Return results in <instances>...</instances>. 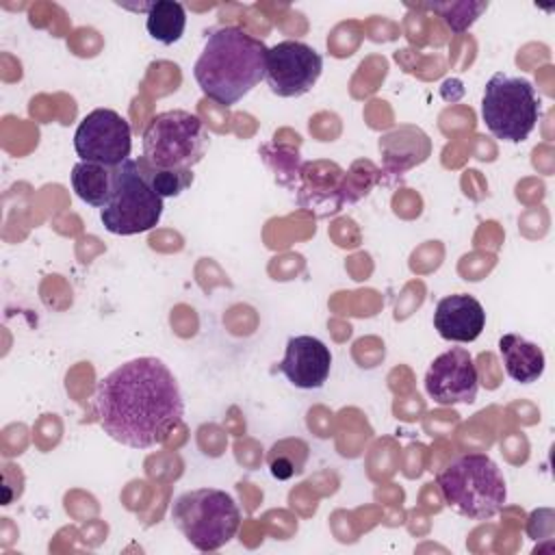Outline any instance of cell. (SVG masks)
Segmentation results:
<instances>
[{"instance_id": "cell-1", "label": "cell", "mask_w": 555, "mask_h": 555, "mask_svg": "<svg viewBox=\"0 0 555 555\" xmlns=\"http://www.w3.org/2000/svg\"><path fill=\"white\" fill-rule=\"evenodd\" d=\"M91 408L104 434L130 449L163 444L184 416L176 375L152 356L128 360L100 377Z\"/></svg>"}, {"instance_id": "cell-2", "label": "cell", "mask_w": 555, "mask_h": 555, "mask_svg": "<svg viewBox=\"0 0 555 555\" xmlns=\"http://www.w3.org/2000/svg\"><path fill=\"white\" fill-rule=\"evenodd\" d=\"M267 46L238 26H219L206 35L193 76L202 93L217 104L232 106L262 78Z\"/></svg>"}, {"instance_id": "cell-3", "label": "cell", "mask_w": 555, "mask_h": 555, "mask_svg": "<svg viewBox=\"0 0 555 555\" xmlns=\"http://www.w3.org/2000/svg\"><path fill=\"white\" fill-rule=\"evenodd\" d=\"M436 481L444 503L470 520L496 516L507 499L503 473L486 453H466L451 460Z\"/></svg>"}, {"instance_id": "cell-4", "label": "cell", "mask_w": 555, "mask_h": 555, "mask_svg": "<svg viewBox=\"0 0 555 555\" xmlns=\"http://www.w3.org/2000/svg\"><path fill=\"white\" fill-rule=\"evenodd\" d=\"M171 520L189 544L208 553L225 546L236 535L241 509L225 490L195 488L176 496Z\"/></svg>"}, {"instance_id": "cell-5", "label": "cell", "mask_w": 555, "mask_h": 555, "mask_svg": "<svg viewBox=\"0 0 555 555\" xmlns=\"http://www.w3.org/2000/svg\"><path fill=\"white\" fill-rule=\"evenodd\" d=\"M210 134L204 121L182 108L163 111L143 130V160L154 169L191 171L206 154Z\"/></svg>"}, {"instance_id": "cell-6", "label": "cell", "mask_w": 555, "mask_h": 555, "mask_svg": "<svg viewBox=\"0 0 555 555\" xmlns=\"http://www.w3.org/2000/svg\"><path fill=\"white\" fill-rule=\"evenodd\" d=\"M481 119L496 139L522 143L540 119L535 87L527 78L496 72L483 87Z\"/></svg>"}, {"instance_id": "cell-7", "label": "cell", "mask_w": 555, "mask_h": 555, "mask_svg": "<svg viewBox=\"0 0 555 555\" xmlns=\"http://www.w3.org/2000/svg\"><path fill=\"white\" fill-rule=\"evenodd\" d=\"M163 208V197L145 180L137 158H128L117 167V189L108 206L100 210V219L111 234L132 236L152 230Z\"/></svg>"}, {"instance_id": "cell-8", "label": "cell", "mask_w": 555, "mask_h": 555, "mask_svg": "<svg viewBox=\"0 0 555 555\" xmlns=\"http://www.w3.org/2000/svg\"><path fill=\"white\" fill-rule=\"evenodd\" d=\"M74 150L80 160L119 167L130 158V124L113 108H93L74 132Z\"/></svg>"}, {"instance_id": "cell-9", "label": "cell", "mask_w": 555, "mask_h": 555, "mask_svg": "<svg viewBox=\"0 0 555 555\" xmlns=\"http://www.w3.org/2000/svg\"><path fill=\"white\" fill-rule=\"evenodd\" d=\"M323 72V56L308 43L284 39L267 50L264 80L278 98L306 95Z\"/></svg>"}, {"instance_id": "cell-10", "label": "cell", "mask_w": 555, "mask_h": 555, "mask_svg": "<svg viewBox=\"0 0 555 555\" xmlns=\"http://www.w3.org/2000/svg\"><path fill=\"white\" fill-rule=\"evenodd\" d=\"M425 390L438 405L473 403L479 390V375L468 349L451 347L434 358L425 373Z\"/></svg>"}, {"instance_id": "cell-11", "label": "cell", "mask_w": 555, "mask_h": 555, "mask_svg": "<svg viewBox=\"0 0 555 555\" xmlns=\"http://www.w3.org/2000/svg\"><path fill=\"white\" fill-rule=\"evenodd\" d=\"M280 373L301 390L321 388L332 371L330 347L317 336H291L284 358L278 364Z\"/></svg>"}, {"instance_id": "cell-12", "label": "cell", "mask_w": 555, "mask_h": 555, "mask_svg": "<svg viewBox=\"0 0 555 555\" xmlns=\"http://www.w3.org/2000/svg\"><path fill=\"white\" fill-rule=\"evenodd\" d=\"M434 327L449 343H473L486 327V310L473 295H447L436 304Z\"/></svg>"}, {"instance_id": "cell-13", "label": "cell", "mask_w": 555, "mask_h": 555, "mask_svg": "<svg viewBox=\"0 0 555 555\" xmlns=\"http://www.w3.org/2000/svg\"><path fill=\"white\" fill-rule=\"evenodd\" d=\"M499 353H501L505 373L518 384H533L544 373V364H546L544 351L535 343L518 334H503L499 338Z\"/></svg>"}, {"instance_id": "cell-14", "label": "cell", "mask_w": 555, "mask_h": 555, "mask_svg": "<svg viewBox=\"0 0 555 555\" xmlns=\"http://www.w3.org/2000/svg\"><path fill=\"white\" fill-rule=\"evenodd\" d=\"M72 189L76 195L93 206V208H104L115 195L117 189V167L100 165V163H89V160H78L72 167L69 173Z\"/></svg>"}, {"instance_id": "cell-15", "label": "cell", "mask_w": 555, "mask_h": 555, "mask_svg": "<svg viewBox=\"0 0 555 555\" xmlns=\"http://www.w3.org/2000/svg\"><path fill=\"white\" fill-rule=\"evenodd\" d=\"M145 28L147 35L165 46L176 43L186 28V11L180 2L173 0H156L147 4L145 11Z\"/></svg>"}, {"instance_id": "cell-16", "label": "cell", "mask_w": 555, "mask_h": 555, "mask_svg": "<svg viewBox=\"0 0 555 555\" xmlns=\"http://www.w3.org/2000/svg\"><path fill=\"white\" fill-rule=\"evenodd\" d=\"M308 462V444L299 438H284L269 449L267 464L275 479H291L304 473Z\"/></svg>"}, {"instance_id": "cell-17", "label": "cell", "mask_w": 555, "mask_h": 555, "mask_svg": "<svg viewBox=\"0 0 555 555\" xmlns=\"http://www.w3.org/2000/svg\"><path fill=\"white\" fill-rule=\"evenodd\" d=\"M137 165L145 180L152 184V189L165 199V197H176L182 191H186L193 184V173L191 171H171V169H154L150 167L143 158H137Z\"/></svg>"}, {"instance_id": "cell-18", "label": "cell", "mask_w": 555, "mask_h": 555, "mask_svg": "<svg viewBox=\"0 0 555 555\" xmlns=\"http://www.w3.org/2000/svg\"><path fill=\"white\" fill-rule=\"evenodd\" d=\"M486 7H488V2H444V4H427V9L436 11L453 33L466 30V28L479 17V13H481Z\"/></svg>"}]
</instances>
